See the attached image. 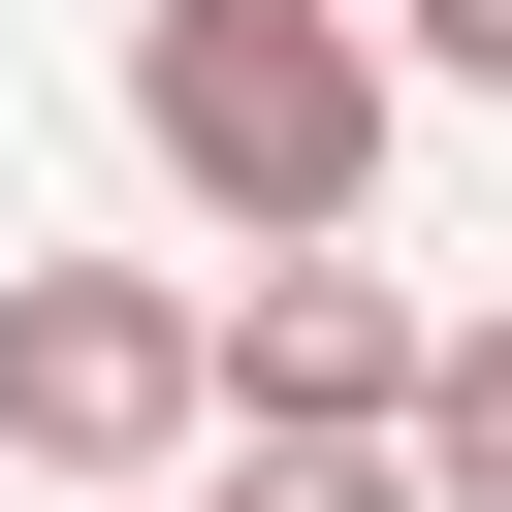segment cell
<instances>
[{
  "instance_id": "cell-1",
  "label": "cell",
  "mask_w": 512,
  "mask_h": 512,
  "mask_svg": "<svg viewBox=\"0 0 512 512\" xmlns=\"http://www.w3.org/2000/svg\"><path fill=\"white\" fill-rule=\"evenodd\" d=\"M128 160H160L192 224H256V256H352V192H384V32H352V0H128Z\"/></svg>"
},
{
  "instance_id": "cell-2",
  "label": "cell",
  "mask_w": 512,
  "mask_h": 512,
  "mask_svg": "<svg viewBox=\"0 0 512 512\" xmlns=\"http://www.w3.org/2000/svg\"><path fill=\"white\" fill-rule=\"evenodd\" d=\"M0 448L64 512H160V448H224V288L160 256H0Z\"/></svg>"
},
{
  "instance_id": "cell-3",
  "label": "cell",
  "mask_w": 512,
  "mask_h": 512,
  "mask_svg": "<svg viewBox=\"0 0 512 512\" xmlns=\"http://www.w3.org/2000/svg\"><path fill=\"white\" fill-rule=\"evenodd\" d=\"M416 352H448V320H416L384 256H256V288H224V448H416Z\"/></svg>"
},
{
  "instance_id": "cell-4",
  "label": "cell",
  "mask_w": 512,
  "mask_h": 512,
  "mask_svg": "<svg viewBox=\"0 0 512 512\" xmlns=\"http://www.w3.org/2000/svg\"><path fill=\"white\" fill-rule=\"evenodd\" d=\"M416 512H512V320L416 352Z\"/></svg>"
},
{
  "instance_id": "cell-5",
  "label": "cell",
  "mask_w": 512,
  "mask_h": 512,
  "mask_svg": "<svg viewBox=\"0 0 512 512\" xmlns=\"http://www.w3.org/2000/svg\"><path fill=\"white\" fill-rule=\"evenodd\" d=\"M224 512H416V448H256Z\"/></svg>"
},
{
  "instance_id": "cell-6",
  "label": "cell",
  "mask_w": 512,
  "mask_h": 512,
  "mask_svg": "<svg viewBox=\"0 0 512 512\" xmlns=\"http://www.w3.org/2000/svg\"><path fill=\"white\" fill-rule=\"evenodd\" d=\"M416 64H448V96H512V0H416Z\"/></svg>"
}]
</instances>
